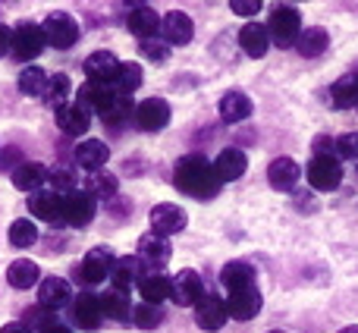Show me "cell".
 I'll list each match as a JSON object with an SVG mask.
<instances>
[{
	"instance_id": "obj_8",
	"label": "cell",
	"mask_w": 358,
	"mask_h": 333,
	"mask_svg": "<svg viewBox=\"0 0 358 333\" xmlns=\"http://www.w3.org/2000/svg\"><path fill=\"white\" fill-rule=\"evenodd\" d=\"M113 264H117V258L110 255V248H94V252H88L85 261L79 264V280H82L85 286L101 283V280L110 277Z\"/></svg>"
},
{
	"instance_id": "obj_27",
	"label": "cell",
	"mask_w": 358,
	"mask_h": 333,
	"mask_svg": "<svg viewBox=\"0 0 358 333\" xmlns=\"http://www.w3.org/2000/svg\"><path fill=\"white\" fill-rule=\"evenodd\" d=\"M6 280H10L13 290H31V286L41 280V271H38L35 261L19 258V261H13V264L6 267Z\"/></svg>"
},
{
	"instance_id": "obj_47",
	"label": "cell",
	"mask_w": 358,
	"mask_h": 333,
	"mask_svg": "<svg viewBox=\"0 0 358 333\" xmlns=\"http://www.w3.org/2000/svg\"><path fill=\"white\" fill-rule=\"evenodd\" d=\"M13 50V29L10 25H0V57H6Z\"/></svg>"
},
{
	"instance_id": "obj_15",
	"label": "cell",
	"mask_w": 358,
	"mask_h": 333,
	"mask_svg": "<svg viewBox=\"0 0 358 333\" xmlns=\"http://www.w3.org/2000/svg\"><path fill=\"white\" fill-rule=\"evenodd\" d=\"M120 73V60L110 54V50H94L85 60V76L88 82H101V85H113Z\"/></svg>"
},
{
	"instance_id": "obj_6",
	"label": "cell",
	"mask_w": 358,
	"mask_h": 333,
	"mask_svg": "<svg viewBox=\"0 0 358 333\" xmlns=\"http://www.w3.org/2000/svg\"><path fill=\"white\" fill-rule=\"evenodd\" d=\"M311 189L317 192H334L343 183V166L336 164V157H311V164L305 166Z\"/></svg>"
},
{
	"instance_id": "obj_50",
	"label": "cell",
	"mask_w": 358,
	"mask_h": 333,
	"mask_svg": "<svg viewBox=\"0 0 358 333\" xmlns=\"http://www.w3.org/2000/svg\"><path fill=\"white\" fill-rule=\"evenodd\" d=\"M273 333H280V330H273Z\"/></svg>"
},
{
	"instance_id": "obj_31",
	"label": "cell",
	"mask_w": 358,
	"mask_h": 333,
	"mask_svg": "<svg viewBox=\"0 0 358 333\" xmlns=\"http://www.w3.org/2000/svg\"><path fill=\"white\" fill-rule=\"evenodd\" d=\"M220 283L227 286L229 292H233V290H245V286H255L252 264H245V261H229V264L220 271Z\"/></svg>"
},
{
	"instance_id": "obj_13",
	"label": "cell",
	"mask_w": 358,
	"mask_h": 333,
	"mask_svg": "<svg viewBox=\"0 0 358 333\" xmlns=\"http://www.w3.org/2000/svg\"><path fill=\"white\" fill-rule=\"evenodd\" d=\"M261 311V292L255 286H245V290H233L227 299V315L236 318V321H252Z\"/></svg>"
},
{
	"instance_id": "obj_10",
	"label": "cell",
	"mask_w": 358,
	"mask_h": 333,
	"mask_svg": "<svg viewBox=\"0 0 358 333\" xmlns=\"http://www.w3.org/2000/svg\"><path fill=\"white\" fill-rule=\"evenodd\" d=\"M120 92L113 85H101V82H88V85L79 88V104H85L88 111L101 113L104 117L107 111H113V107L120 104Z\"/></svg>"
},
{
	"instance_id": "obj_2",
	"label": "cell",
	"mask_w": 358,
	"mask_h": 333,
	"mask_svg": "<svg viewBox=\"0 0 358 333\" xmlns=\"http://www.w3.org/2000/svg\"><path fill=\"white\" fill-rule=\"evenodd\" d=\"M271 29H267V35L273 38V44H280V48H289V44L299 41V35H302V13L296 10V6H277V10L271 13Z\"/></svg>"
},
{
	"instance_id": "obj_36",
	"label": "cell",
	"mask_w": 358,
	"mask_h": 333,
	"mask_svg": "<svg viewBox=\"0 0 358 333\" xmlns=\"http://www.w3.org/2000/svg\"><path fill=\"white\" fill-rule=\"evenodd\" d=\"M138 85H142V66H138V63H120V73H117V79H113V88L120 92V98L132 94Z\"/></svg>"
},
{
	"instance_id": "obj_19",
	"label": "cell",
	"mask_w": 358,
	"mask_h": 333,
	"mask_svg": "<svg viewBox=\"0 0 358 333\" xmlns=\"http://www.w3.org/2000/svg\"><path fill=\"white\" fill-rule=\"evenodd\" d=\"M170 242L164 239V236H157V233H148V236H142V242H138V261H145V264H151L155 271H161L164 264L170 261Z\"/></svg>"
},
{
	"instance_id": "obj_11",
	"label": "cell",
	"mask_w": 358,
	"mask_h": 333,
	"mask_svg": "<svg viewBox=\"0 0 358 333\" xmlns=\"http://www.w3.org/2000/svg\"><path fill=\"white\" fill-rule=\"evenodd\" d=\"M136 123L145 132H161L170 123V104L161 98H148L136 107Z\"/></svg>"
},
{
	"instance_id": "obj_3",
	"label": "cell",
	"mask_w": 358,
	"mask_h": 333,
	"mask_svg": "<svg viewBox=\"0 0 358 333\" xmlns=\"http://www.w3.org/2000/svg\"><path fill=\"white\" fill-rule=\"evenodd\" d=\"M41 31H44V41L57 50H66L79 41V22L69 13H50L41 22Z\"/></svg>"
},
{
	"instance_id": "obj_5",
	"label": "cell",
	"mask_w": 358,
	"mask_h": 333,
	"mask_svg": "<svg viewBox=\"0 0 358 333\" xmlns=\"http://www.w3.org/2000/svg\"><path fill=\"white\" fill-rule=\"evenodd\" d=\"M94 211H98V201H94L92 192L73 189L63 198V223H69V227H85V223H92Z\"/></svg>"
},
{
	"instance_id": "obj_49",
	"label": "cell",
	"mask_w": 358,
	"mask_h": 333,
	"mask_svg": "<svg viewBox=\"0 0 358 333\" xmlns=\"http://www.w3.org/2000/svg\"><path fill=\"white\" fill-rule=\"evenodd\" d=\"M340 333H358V324H352V327H346V330H340Z\"/></svg>"
},
{
	"instance_id": "obj_29",
	"label": "cell",
	"mask_w": 358,
	"mask_h": 333,
	"mask_svg": "<svg viewBox=\"0 0 358 333\" xmlns=\"http://www.w3.org/2000/svg\"><path fill=\"white\" fill-rule=\"evenodd\" d=\"M142 261L138 258H117V264H113L110 271V280H113V290H129V286H136L138 280H142Z\"/></svg>"
},
{
	"instance_id": "obj_23",
	"label": "cell",
	"mask_w": 358,
	"mask_h": 333,
	"mask_svg": "<svg viewBox=\"0 0 358 333\" xmlns=\"http://www.w3.org/2000/svg\"><path fill=\"white\" fill-rule=\"evenodd\" d=\"M126 25H129V31L136 38H142V41H151V38L161 31V16H157L151 6H136V10L129 13V19H126Z\"/></svg>"
},
{
	"instance_id": "obj_4",
	"label": "cell",
	"mask_w": 358,
	"mask_h": 333,
	"mask_svg": "<svg viewBox=\"0 0 358 333\" xmlns=\"http://www.w3.org/2000/svg\"><path fill=\"white\" fill-rule=\"evenodd\" d=\"M44 31L41 25L35 22H19L16 29H13V50L10 54L16 57V60H35L38 54L44 50Z\"/></svg>"
},
{
	"instance_id": "obj_7",
	"label": "cell",
	"mask_w": 358,
	"mask_h": 333,
	"mask_svg": "<svg viewBox=\"0 0 358 333\" xmlns=\"http://www.w3.org/2000/svg\"><path fill=\"white\" fill-rule=\"evenodd\" d=\"M185 223H189V217H185V211L179 204H155L151 208V233L164 236V239L182 233Z\"/></svg>"
},
{
	"instance_id": "obj_38",
	"label": "cell",
	"mask_w": 358,
	"mask_h": 333,
	"mask_svg": "<svg viewBox=\"0 0 358 333\" xmlns=\"http://www.w3.org/2000/svg\"><path fill=\"white\" fill-rule=\"evenodd\" d=\"M132 321H136V327L151 330V327H157V324L164 321V311H161V305H148V302H142L136 311H132Z\"/></svg>"
},
{
	"instance_id": "obj_40",
	"label": "cell",
	"mask_w": 358,
	"mask_h": 333,
	"mask_svg": "<svg viewBox=\"0 0 358 333\" xmlns=\"http://www.w3.org/2000/svg\"><path fill=\"white\" fill-rule=\"evenodd\" d=\"M88 192H92V195H113V192H117V179L107 176V173H94V176L88 179Z\"/></svg>"
},
{
	"instance_id": "obj_20",
	"label": "cell",
	"mask_w": 358,
	"mask_h": 333,
	"mask_svg": "<svg viewBox=\"0 0 358 333\" xmlns=\"http://www.w3.org/2000/svg\"><path fill=\"white\" fill-rule=\"evenodd\" d=\"M161 35L167 38V44H189L192 35H195V25L185 13L179 10H170L167 16L161 19Z\"/></svg>"
},
{
	"instance_id": "obj_42",
	"label": "cell",
	"mask_w": 358,
	"mask_h": 333,
	"mask_svg": "<svg viewBox=\"0 0 358 333\" xmlns=\"http://www.w3.org/2000/svg\"><path fill=\"white\" fill-rule=\"evenodd\" d=\"M142 54L148 57L151 63H164L170 57V50H167V44H161V41H145L142 44Z\"/></svg>"
},
{
	"instance_id": "obj_14",
	"label": "cell",
	"mask_w": 358,
	"mask_h": 333,
	"mask_svg": "<svg viewBox=\"0 0 358 333\" xmlns=\"http://www.w3.org/2000/svg\"><path fill=\"white\" fill-rule=\"evenodd\" d=\"M57 126L66 136H85L88 126H92V111L85 104H79V101L63 104V107H57Z\"/></svg>"
},
{
	"instance_id": "obj_12",
	"label": "cell",
	"mask_w": 358,
	"mask_h": 333,
	"mask_svg": "<svg viewBox=\"0 0 358 333\" xmlns=\"http://www.w3.org/2000/svg\"><path fill=\"white\" fill-rule=\"evenodd\" d=\"M227 299H220V296H208L204 292V299L195 305V321H198V327L201 330H220L223 324H227Z\"/></svg>"
},
{
	"instance_id": "obj_33",
	"label": "cell",
	"mask_w": 358,
	"mask_h": 333,
	"mask_svg": "<svg viewBox=\"0 0 358 333\" xmlns=\"http://www.w3.org/2000/svg\"><path fill=\"white\" fill-rule=\"evenodd\" d=\"M101 311L104 318H113V321H126L132 318V305H129V296L123 290H107L101 296Z\"/></svg>"
},
{
	"instance_id": "obj_17",
	"label": "cell",
	"mask_w": 358,
	"mask_h": 333,
	"mask_svg": "<svg viewBox=\"0 0 358 333\" xmlns=\"http://www.w3.org/2000/svg\"><path fill=\"white\" fill-rule=\"evenodd\" d=\"M38 302H41V309H48V311H60L63 305L73 302V290H69V283L63 277H48V280H41Z\"/></svg>"
},
{
	"instance_id": "obj_30",
	"label": "cell",
	"mask_w": 358,
	"mask_h": 333,
	"mask_svg": "<svg viewBox=\"0 0 358 333\" xmlns=\"http://www.w3.org/2000/svg\"><path fill=\"white\" fill-rule=\"evenodd\" d=\"M138 292H142V299L148 305H161L164 299H170V277H164L161 271L145 274V277L138 280Z\"/></svg>"
},
{
	"instance_id": "obj_25",
	"label": "cell",
	"mask_w": 358,
	"mask_h": 333,
	"mask_svg": "<svg viewBox=\"0 0 358 333\" xmlns=\"http://www.w3.org/2000/svg\"><path fill=\"white\" fill-rule=\"evenodd\" d=\"M239 44H242V50H245L248 57H264L267 54V44H271V35H267V25H258V22H248V25H242V31H239Z\"/></svg>"
},
{
	"instance_id": "obj_21",
	"label": "cell",
	"mask_w": 358,
	"mask_h": 333,
	"mask_svg": "<svg viewBox=\"0 0 358 333\" xmlns=\"http://www.w3.org/2000/svg\"><path fill=\"white\" fill-rule=\"evenodd\" d=\"M50 179V170L44 164L38 161H29V164H19L16 173H13V185H16L19 192H41V185Z\"/></svg>"
},
{
	"instance_id": "obj_34",
	"label": "cell",
	"mask_w": 358,
	"mask_h": 333,
	"mask_svg": "<svg viewBox=\"0 0 358 333\" xmlns=\"http://www.w3.org/2000/svg\"><path fill=\"white\" fill-rule=\"evenodd\" d=\"M48 82H50V76L44 73L41 66H29V69H22V73H19V92L31 94V98H44Z\"/></svg>"
},
{
	"instance_id": "obj_18",
	"label": "cell",
	"mask_w": 358,
	"mask_h": 333,
	"mask_svg": "<svg viewBox=\"0 0 358 333\" xmlns=\"http://www.w3.org/2000/svg\"><path fill=\"white\" fill-rule=\"evenodd\" d=\"M63 198H66V192H35L29 198V211L38 220H63Z\"/></svg>"
},
{
	"instance_id": "obj_43",
	"label": "cell",
	"mask_w": 358,
	"mask_h": 333,
	"mask_svg": "<svg viewBox=\"0 0 358 333\" xmlns=\"http://www.w3.org/2000/svg\"><path fill=\"white\" fill-rule=\"evenodd\" d=\"M126 113H129V101L123 98L117 107H113V111H107V113H104V123H107V126H120V123L126 120Z\"/></svg>"
},
{
	"instance_id": "obj_46",
	"label": "cell",
	"mask_w": 358,
	"mask_h": 333,
	"mask_svg": "<svg viewBox=\"0 0 358 333\" xmlns=\"http://www.w3.org/2000/svg\"><path fill=\"white\" fill-rule=\"evenodd\" d=\"M38 333H73L66 327V324H60L57 318H44L41 324H38Z\"/></svg>"
},
{
	"instance_id": "obj_37",
	"label": "cell",
	"mask_w": 358,
	"mask_h": 333,
	"mask_svg": "<svg viewBox=\"0 0 358 333\" xmlns=\"http://www.w3.org/2000/svg\"><path fill=\"white\" fill-rule=\"evenodd\" d=\"M10 246H16V248H29V246H35L38 242V227L31 220H13L10 223Z\"/></svg>"
},
{
	"instance_id": "obj_28",
	"label": "cell",
	"mask_w": 358,
	"mask_h": 333,
	"mask_svg": "<svg viewBox=\"0 0 358 333\" xmlns=\"http://www.w3.org/2000/svg\"><path fill=\"white\" fill-rule=\"evenodd\" d=\"M220 117L227 123H239V120L252 117V98L245 92H227L220 98Z\"/></svg>"
},
{
	"instance_id": "obj_39",
	"label": "cell",
	"mask_w": 358,
	"mask_h": 333,
	"mask_svg": "<svg viewBox=\"0 0 358 333\" xmlns=\"http://www.w3.org/2000/svg\"><path fill=\"white\" fill-rule=\"evenodd\" d=\"M69 76H50V82H48V92H44V101L48 104H57V107H63V101H66V94H69Z\"/></svg>"
},
{
	"instance_id": "obj_44",
	"label": "cell",
	"mask_w": 358,
	"mask_h": 333,
	"mask_svg": "<svg viewBox=\"0 0 358 333\" xmlns=\"http://www.w3.org/2000/svg\"><path fill=\"white\" fill-rule=\"evenodd\" d=\"M50 183L57 185L54 192H60V189L73 192V173H69V170H54V173H50Z\"/></svg>"
},
{
	"instance_id": "obj_32",
	"label": "cell",
	"mask_w": 358,
	"mask_h": 333,
	"mask_svg": "<svg viewBox=\"0 0 358 333\" xmlns=\"http://www.w3.org/2000/svg\"><path fill=\"white\" fill-rule=\"evenodd\" d=\"M330 98H334V107L346 111V107H358V73L343 76L330 85Z\"/></svg>"
},
{
	"instance_id": "obj_48",
	"label": "cell",
	"mask_w": 358,
	"mask_h": 333,
	"mask_svg": "<svg viewBox=\"0 0 358 333\" xmlns=\"http://www.w3.org/2000/svg\"><path fill=\"white\" fill-rule=\"evenodd\" d=\"M0 333H31V327L29 324H22V321H10V324L0 327Z\"/></svg>"
},
{
	"instance_id": "obj_24",
	"label": "cell",
	"mask_w": 358,
	"mask_h": 333,
	"mask_svg": "<svg viewBox=\"0 0 358 333\" xmlns=\"http://www.w3.org/2000/svg\"><path fill=\"white\" fill-rule=\"evenodd\" d=\"M245 155H242L239 148H227V151H220L217 155V161H214V173H217V179L220 183H233V179H239L242 173H245Z\"/></svg>"
},
{
	"instance_id": "obj_45",
	"label": "cell",
	"mask_w": 358,
	"mask_h": 333,
	"mask_svg": "<svg viewBox=\"0 0 358 333\" xmlns=\"http://www.w3.org/2000/svg\"><path fill=\"white\" fill-rule=\"evenodd\" d=\"M233 13H239V16H255V13L261 10V3L258 0H233Z\"/></svg>"
},
{
	"instance_id": "obj_22",
	"label": "cell",
	"mask_w": 358,
	"mask_h": 333,
	"mask_svg": "<svg viewBox=\"0 0 358 333\" xmlns=\"http://www.w3.org/2000/svg\"><path fill=\"white\" fill-rule=\"evenodd\" d=\"M107 157H110V151H107V145L101 142V139H85V142L76 145V164H79L82 170L98 173L101 166L107 164Z\"/></svg>"
},
{
	"instance_id": "obj_9",
	"label": "cell",
	"mask_w": 358,
	"mask_h": 333,
	"mask_svg": "<svg viewBox=\"0 0 358 333\" xmlns=\"http://www.w3.org/2000/svg\"><path fill=\"white\" fill-rule=\"evenodd\" d=\"M170 299L182 309L189 305H198L204 299V286H201V277L195 271H179L173 280H170Z\"/></svg>"
},
{
	"instance_id": "obj_26",
	"label": "cell",
	"mask_w": 358,
	"mask_h": 333,
	"mask_svg": "<svg viewBox=\"0 0 358 333\" xmlns=\"http://www.w3.org/2000/svg\"><path fill=\"white\" fill-rule=\"evenodd\" d=\"M73 315H76V324H82V327L94 330V327L101 324V318H104V311H101V296L82 292V296L73 302Z\"/></svg>"
},
{
	"instance_id": "obj_35",
	"label": "cell",
	"mask_w": 358,
	"mask_h": 333,
	"mask_svg": "<svg viewBox=\"0 0 358 333\" xmlns=\"http://www.w3.org/2000/svg\"><path fill=\"white\" fill-rule=\"evenodd\" d=\"M327 44H330V38L324 29H305L302 35H299L296 48L302 57H321L324 50H327Z\"/></svg>"
},
{
	"instance_id": "obj_1",
	"label": "cell",
	"mask_w": 358,
	"mask_h": 333,
	"mask_svg": "<svg viewBox=\"0 0 358 333\" xmlns=\"http://www.w3.org/2000/svg\"><path fill=\"white\" fill-rule=\"evenodd\" d=\"M173 183L179 192L192 198H214L220 192V179L214 173V164H208L201 155H189L176 164Z\"/></svg>"
},
{
	"instance_id": "obj_16",
	"label": "cell",
	"mask_w": 358,
	"mask_h": 333,
	"mask_svg": "<svg viewBox=\"0 0 358 333\" xmlns=\"http://www.w3.org/2000/svg\"><path fill=\"white\" fill-rule=\"evenodd\" d=\"M299 179H302V166L292 161V157H277V161H271V166H267V183L277 192L296 189Z\"/></svg>"
},
{
	"instance_id": "obj_41",
	"label": "cell",
	"mask_w": 358,
	"mask_h": 333,
	"mask_svg": "<svg viewBox=\"0 0 358 333\" xmlns=\"http://www.w3.org/2000/svg\"><path fill=\"white\" fill-rule=\"evenodd\" d=\"M336 151L346 161H358V132H346V136L336 139Z\"/></svg>"
}]
</instances>
